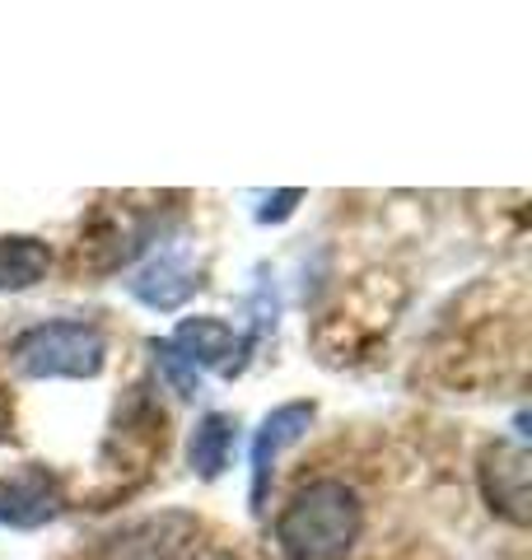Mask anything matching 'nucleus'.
Wrapping results in <instances>:
<instances>
[{"mask_svg":"<svg viewBox=\"0 0 532 560\" xmlns=\"http://www.w3.org/2000/svg\"><path fill=\"white\" fill-rule=\"evenodd\" d=\"M365 528V504L360 495L336 481H309L299 486L290 504L276 518V547L286 560H346L360 541Z\"/></svg>","mask_w":532,"mask_h":560,"instance_id":"f257e3e1","label":"nucleus"},{"mask_svg":"<svg viewBox=\"0 0 532 560\" xmlns=\"http://www.w3.org/2000/svg\"><path fill=\"white\" fill-rule=\"evenodd\" d=\"M10 360L24 378H99L108 364V337L84 318H57L20 331Z\"/></svg>","mask_w":532,"mask_h":560,"instance_id":"f03ea898","label":"nucleus"},{"mask_svg":"<svg viewBox=\"0 0 532 560\" xmlns=\"http://www.w3.org/2000/svg\"><path fill=\"white\" fill-rule=\"evenodd\" d=\"M476 481H482L490 514H500L505 523H513V528H528V518H532V504H528L532 458H528L523 444H513V440L486 444L482 463H476Z\"/></svg>","mask_w":532,"mask_h":560,"instance_id":"7ed1b4c3","label":"nucleus"},{"mask_svg":"<svg viewBox=\"0 0 532 560\" xmlns=\"http://www.w3.org/2000/svg\"><path fill=\"white\" fill-rule=\"evenodd\" d=\"M201 523L192 514H150L136 518L127 528H117L108 541L99 547V560H183L187 547L197 541Z\"/></svg>","mask_w":532,"mask_h":560,"instance_id":"20e7f679","label":"nucleus"},{"mask_svg":"<svg viewBox=\"0 0 532 560\" xmlns=\"http://www.w3.org/2000/svg\"><path fill=\"white\" fill-rule=\"evenodd\" d=\"M169 346L192 364V370H216L224 378H239L243 364H247V350H253V341L239 337L224 318H210V313H201V318H183L173 327Z\"/></svg>","mask_w":532,"mask_h":560,"instance_id":"39448f33","label":"nucleus"},{"mask_svg":"<svg viewBox=\"0 0 532 560\" xmlns=\"http://www.w3.org/2000/svg\"><path fill=\"white\" fill-rule=\"evenodd\" d=\"M61 514V486L47 467H20L0 477V528L33 533Z\"/></svg>","mask_w":532,"mask_h":560,"instance_id":"423d86ee","label":"nucleus"},{"mask_svg":"<svg viewBox=\"0 0 532 560\" xmlns=\"http://www.w3.org/2000/svg\"><path fill=\"white\" fill-rule=\"evenodd\" d=\"M313 416H317L313 401H286V407H276L257 425V434H253V510L257 514L266 510V486H271V477H276V458L290 444L304 440Z\"/></svg>","mask_w":532,"mask_h":560,"instance_id":"0eeeda50","label":"nucleus"},{"mask_svg":"<svg viewBox=\"0 0 532 560\" xmlns=\"http://www.w3.org/2000/svg\"><path fill=\"white\" fill-rule=\"evenodd\" d=\"M131 294L146 308H154V313H173V308H183L192 294H197V267H192V253H187V243H173V248H164V253H154L146 267H140L131 280Z\"/></svg>","mask_w":532,"mask_h":560,"instance_id":"6e6552de","label":"nucleus"},{"mask_svg":"<svg viewBox=\"0 0 532 560\" xmlns=\"http://www.w3.org/2000/svg\"><path fill=\"white\" fill-rule=\"evenodd\" d=\"M51 271V248L33 234H0V294L43 285Z\"/></svg>","mask_w":532,"mask_h":560,"instance_id":"1a4fd4ad","label":"nucleus"},{"mask_svg":"<svg viewBox=\"0 0 532 560\" xmlns=\"http://www.w3.org/2000/svg\"><path fill=\"white\" fill-rule=\"evenodd\" d=\"M234 440H239L234 416H224V411L201 416L197 430H192V440H187V463H192V471H197L201 481L224 477L229 458H234Z\"/></svg>","mask_w":532,"mask_h":560,"instance_id":"9d476101","label":"nucleus"},{"mask_svg":"<svg viewBox=\"0 0 532 560\" xmlns=\"http://www.w3.org/2000/svg\"><path fill=\"white\" fill-rule=\"evenodd\" d=\"M150 355H154V364H159V374L169 378V388L177 393V397H197L201 393V370H192V364L177 355V350L169 346V341H150Z\"/></svg>","mask_w":532,"mask_h":560,"instance_id":"9b49d317","label":"nucleus"},{"mask_svg":"<svg viewBox=\"0 0 532 560\" xmlns=\"http://www.w3.org/2000/svg\"><path fill=\"white\" fill-rule=\"evenodd\" d=\"M299 201H304V191H299V187H290V191H276V197H266V201H262L257 220H262V224H280V220H290Z\"/></svg>","mask_w":532,"mask_h":560,"instance_id":"f8f14e48","label":"nucleus"},{"mask_svg":"<svg viewBox=\"0 0 532 560\" xmlns=\"http://www.w3.org/2000/svg\"><path fill=\"white\" fill-rule=\"evenodd\" d=\"M206 560H239V556H229V551H210Z\"/></svg>","mask_w":532,"mask_h":560,"instance_id":"ddd939ff","label":"nucleus"}]
</instances>
